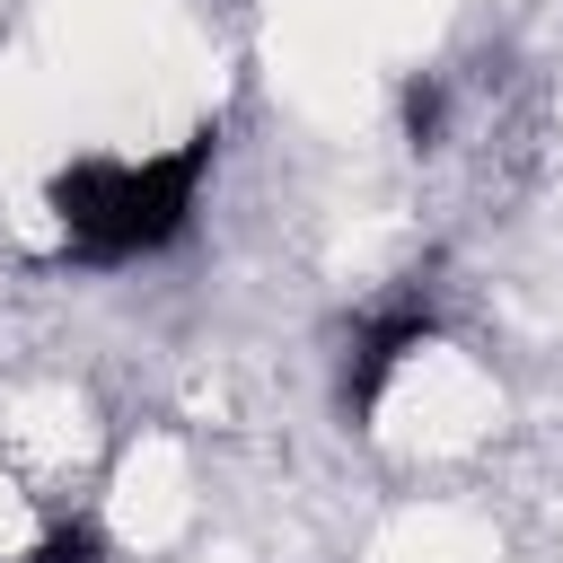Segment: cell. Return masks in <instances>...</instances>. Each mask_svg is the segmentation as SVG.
Listing matches in <instances>:
<instances>
[{
  "mask_svg": "<svg viewBox=\"0 0 563 563\" xmlns=\"http://www.w3.org/2000/svg\"><path fill=\"white\" fill-rule=\"evenodd\" d=\"M202 167H211V132H194L185 150L167 158H79L53 176V220L62 238L88 255V264H132V255H158L185 220H194V194H202Z\"/></svg>",
  "mask_w": 563,
  "mask_h": 563,
  "instance_id": "6da1fadb",
  "label": "cell"
},
{
  "mask_svg": "<svg viewBox=\"0 0 563 563\" xmlns=\"http://www.w3.org/2000/svg\"><path fill=\"white\" fill-rule=\"evenodd\" d=\"M431 343V308H396V317H378L361 343H352V369H343V413L361 422L369 405H378V387L396 378V361L405 352H422Z\"/></svg>",
  "mask_w": 563,
  "mask_h": 563,
  "instance_id": "7a4b0ae2",
  "label": "cell"
},
{
  "mask_svg": "<svg viewBox=\"0 0 563 563\" xmlns=\"http://www.w3.org/2000/svg\"><path fill=\"white\" fill-rule=\"evenodd\" d=\"M440 123H449V88H440V79H413V88H405V132L431 150V141H440Z\"/></svg>",
  "mask_w": 563,
  "mask_h": 563,
  "instance_id": "3957f363",
  "label": "cell"
},
{
  "mask_svg": "<svg viewBox=\"0 0 563 563\" xmlns=\"http://www.w3.org/2000/svg\"><path fill=\"white\" fill-rule=\"evenodd\" d=\"M97 554H106V537H97L88 519H70V528H53V537H44L26 563H97Z\"/></svg>",
  "mask_w": 563,
  "mask_h": 563,
  "instance_id": "277c9868",
  "label": "cell"
}]
</instances>
